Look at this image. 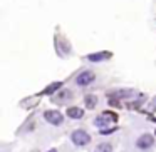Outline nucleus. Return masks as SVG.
Listing matches in <instances>:
<instances>
[{
  "mask_svg": "<svg viewBox=\"0 0 156 152\" xmlns=\"http://www.w3.org/2000/svg\"><path fill=\"white\" fill-rule=\"evenodd\" d=\"M71 99H72V92L71 90H62L59 95L54 97V102H57V104H64L66 100H71Z\"/></svg>",
  "mask_w": 156,
  "mask_h": 152,
  "instance_id": "0eeeda50",
  "label": "nucleus"
},
{
  "mask_svg": "<svg viewBox=\"0 0 156 152\" xmlns=\"http://www.w3.org/2000/svg\"><path fill=\"white\" fill-rule=\"evenodd\" d=\"M136 145H138L139 149L151 147V145H153V135H149V134H144V135H141V137L138 139V142H136Z\"/></svg>",
  "mask_w": 156,
  "mask_h": 152,
  "instance_id": "39448f33",
  "label": "nucleus"
},
{
  "mask_svg": "<svg viewBox=\"0 0 156 152\" xmlns=\"http://www.w3.org/2000/svg\"><path fill=\"white\" fill-rule=\"evenodd\" d=\"M67 115L72 117V119H81L82 115H84V112H82L79 107H69L67 109Z\"/></svg>",
  "mask_w": 156,
  "mask_h": 152,
  "instance_id": "6e6552de",
  "label": "nucleus"
},
{
  "mask_svg": "<svg viewBox=\"0 0 156 152\" xmlns=\"http://www.w3.org/2000/svg\"><path fill=\"white\" fill-rule=\"evenodd\" d=\"M61 82H55V84H51V85H47V89H45L42 94H52V92H55V90H59L61 89Z\"/></svg>",
  "mask_w": 156,
  "mask_h": 152,
  "instance_id": "9d476101",
  "label": "nucleus"
},
{
  "mask_svg": "<svg viewBox=\"0 0 156 152\" xmlns=\"http://www.w3.org/2000/svg\"><path fill=\"white\" fill-rule=\"evenodd\" d=\"M49 152H57V150H55V149H51V150H49Z\"/></svg>",
  "mask_w": 156,
  "mask_h": 152,
  "instance_id": "f8f14e48",
  "label": "nucleus"
},
{
  "mask_svg": "<svg viewBox=\"0 0 156 152\" xmlns=\"http://www.w3.org/2000/svg\"><path fill=\"white\" fill-rule=\"evenodd\" d=\"M44 117L47 122H51V124H54V125L62 124V115H61V112H57V110H47L44 114Z\"/></svg>",
  "mask_w": 156,
  "mask_h": 152,
  "instance_id": "7ed1b4c3",
  "label": "nucleus"
},
{
  "mask_svg": "<svg viewBox=\"0 0 156 152\" xmlns=\"http://www.w3.org/2000/svg\"><path fill=\"white\" fill-rule=\"evenodd\" d=\"M72 142H74L76 145H86V144L91 142V137H89V134L84 130H76L74 134H72Z\"/></svg>",
  "mask_w": 156,
  "mask_h": 152,
  "instance_id": "f03ea898",
  "label": "nucleus"
},
{
  "mask_svg": "<svg viewBox=\"0 0 156 152\" xmlns=\"http://www.w3.org/2000/svg\"><path fill=\"white\" fill-rule=\"evenodd\" d=\"M111 57V52H99V54H91L87 55V59L91 62H101V60H106V59Z\"/></svg>",
  "mask_w": 156,
  "mask_h": 152,
  "instance_id": "423d86ee",
  "label": "nucleus"
},
{
  "mask_svg": "<svg viewBox=\"0 0 156 152\" xmlns=\"http://www.w3.org/2000/svg\"><path fill=\"white\" fill-rule=\"evenodd\" d=\"M118 120V115L114 114V112H104V114H101L98 119L94 120V124L98 125V127H104V125H108L109 122H116Z\"/></svg>",
  "mask_w": 156,
  "mask_h": 152,
  "instance_id": "f257e3e1",
  "label": "nucleus"
},
{
  "mask_svg": "<svg viewBox=\"0 0 156 152\" xmlns=\"http://www.w3.org/2000/svg\"><path fill=\"white\" fill-rule=\"evenodd\" d=\"M111 150H112L111 144H99L96 147V152H111Z\"/></svg>",
  "mask_w": 156,
  "mask_h": 152,
  "instance_id": "9b49d317",
  "label": "nucleus"
},
{
  "mask_svg": "<svg viewBox=\"0 0 156 152\" xmlns=\"http://www.w3.org/2000/svg\"><path fill=\"white\" fill-rule=\"evenodd\" d=\"M94 79L96 77H94V74H92V72L86 70V72H82V74L77 75V80H76V82H77L79 85H89L92 80H94Z\"/></svg>",
  "mask_w": 156,
  "mask_h": 152,
  "instance_id": "20e7f679",
  "label": "nucleus"
},
{
  "mask_svg": "<svg viewBox=\"0 0 156 152\" xmlns=\"http://www.w3.org/2000/svg\"><path fill=\"white\" fill-rule=\"evenodd\" d=\"M84 102H86V107L87 109H94L96 104H98V97H96V95H87V97L84 99Z\"/></svg>",
  "mask_w": 156,
  "mask_h": 152,
  "instance_id": "1a4fd4ad",
  "label": "nucleus"
}]
</instances>
